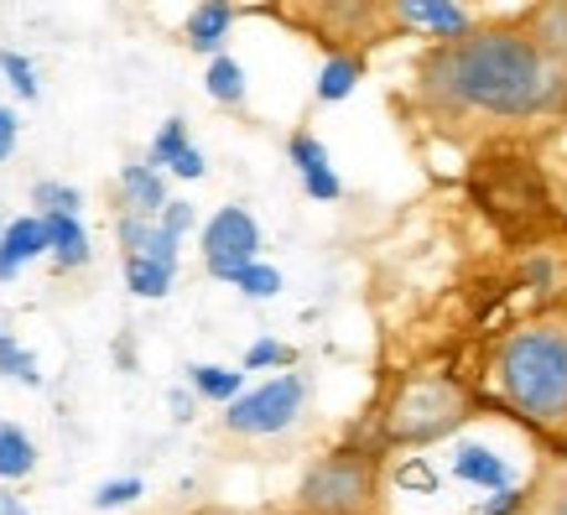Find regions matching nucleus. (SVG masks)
Wrapping results in <instances>:
<instances>
[{"label":"nucleus","instance_id":"f257e3e1","mask_svg":"<svg viewBox=\"0 0 567 515\" xmlns=\"http://www.w3.org/2000/svg\"><path fill=\"white\" fill-rule=\"evenodd\" d=\"M563 69L520 32L453 37L422 63V94L437 110H480L499 121H532L563 104Z\"/></svg>","mask_w":567,"mask_h":515},{"label":"nucleus","instance_id":"f03ea898","mask_svg":"<svg viewBox=\"0 0 567 515\" xmlns=\"http://www.w3.org/2000/svg\"><path fill=\"white\" fill-rule=\"evenodd\" d=\"M499 385L532 422H567V328H520L499 349Z\"/></svg>","mask_w":567,"mask_h":515},{"label":"nucleus","instance_id":"7ed1b4c3","mask_svg":"<svg viewBox=\"0 0 567 515\" xmlns=\"http://www.w3.org/2000/svg\"><path fill=\"white\" fill-rule=\"evenodd\" d=\"M468 422V395L447 375H412L385 406V443L422 447Z\"/></svg>","mask_w":567,"mask_h":515},{"label":"nucleus","instance_id":"20e7f679","mask_svg":"<svg viewBox=\"0 0 567 515\" xmlns=\"http://www.w3.org/2000/svg\"><path fill=\"white\" fill-rule=\"evenodd\" d=\"M380 459L364 447H333L297 484L302 515H364L375 505Z\"/></svg>","mask_w":567,"mask_h":515},{"label":"nucleus","instance_id":"39448f33","mask_svg":"<svg viewBox=\"0 0 567 515\" xmlns=\"http://www.w3.org/2000/svg\"><path fill=\"white\" fill-rule=\"evenodd\" d=\"M302 412H308V375H271L256 391L224 401V428L235 437H276V432L297 428Z\"/></svg>","mask_w":567,"mask_h":515},{"label":"nucleus","instance_id":"423d86ee","mask_svg":"<svg viewBox=\"0 0 567 515\" xmlns=\"http://www.w3.org/2000/svg\"><path fill=\"white\" fill-rule=\"evenodd\" d=\"M474 198H480L499 224H532L547 214V188L526 156H489L474 172Z\"/></svg>","mask_w":567,"mask_h":515},{"label":"nucleus","instance_id":"0eeeda50","mask_svg":"<svg viewBox=\"0 0 567 515\" xmlns=\"http://www.w3.org/2000/svg\"><path fill=\"white\" fill-rule=\"evenodd\" d=\"M245 260H260V224L250 208L224 204L219 214L204 224V266L214 281H229Z\"/></svg>","mask_w":567,"mask_h":515},{"label":"nucleus","instance_id":"6e6552de","mask_svg":"<svg viewBox=\"0 0 567 515\" xmlns=\"http://www.w3.org/2000/svg\"><path fill=\"white\" fill-rule=\"evenodd\" d=\"M287 156H292L297 177H302V193H308L312 204H339V198H344V177L328 162V146L312 136V131H297V136L287 141Z\"/></svg>","mask_w":567,"mask_h":515},{"label":"nucleus","instance_id":"1a4fd4ad","mask_svg":"<svg viewBox=\"0 0 567 515\" xmlns=\"http://www.w3.org/2000/svg\"><path fill=\"white\" fill-rule=\"evenodd\" d=\"M146 162H152V167H162V172H173V177H183V183H198V177L208 172L204 152L193 146L188 121H183V115L162 121V131L152 136V156H146Z\"/></svg>","mask_w":567,"mask_h":515},{"label":"nucleus","instance_id":"9d476101","mask_svg":"<svg viewBox=\"0 0 567 515\" xmlns=\"http://www.w3.org/2000/svg\"><path fill=\"white\" fill-rule=\"evenodd\" d=\"M48 256V229H42V214H17V219L0 224V281L21 276L32 260Z\"/></svg>","mask_w":567,"mask_h":515},{"label":"nucleus","instance_id":"9b49d317","mask_svg":"<svg viewBox=\"0 0 567 515\" xmlns=\"http://www.w3.org/2000/svg\"><path fill=\"white\" fill-rule=\"evenodd\" d=\"M115 240H121L125 256H152V260H173V266H177V250H183V240L173 229H162L152 214H125V208L115 219Z\"/></svg>","mask_w":567,"mask_h":515},{"label":"nucleus","instance_id":"f8f14e48","mask_svg":"<svg viewBox=\"0 0 567 515\" xmlns=\"http://www.w3.org/2000/svg\"><path fill=\"white\" fill-rule=\"evenodd\" d=\"M42 229H48V260L58 271H79L94 260V245H89V229L79 214H42Z\"/></svg>","mask_w":567,"mask_h":515},{"label":"nucleus","instance_id":"ddd939ff","mask_svg":"<svg viewBox=\"0 0 567 515\" xmlns=\"http://www.w3.org/2000/svg\"><path fill=\"white\" fill-rule=\"evenodd\" d=\"M395 17L406 21V27H416V32L443 37V42L468 32V11L458 0H395Z\"/></svg>","mask_w":567,"mask_h":515},{"label":"nucleus","instance_id":"4468645a","mask_svg":"<svg viewBox=\"0 0 567 515\" xmlns=\"http://www.w3.org/2000/svg\"><path fill=\"white\" fill-rule=\"evenodd\" d=\"M229 27H235V6H229V0H198L188 11V21H183V37H188L193 52L214 58V52H224V42H229Z\"/></svg>","mask_w":567,"mask_h":515},{"label":"nucleus","instance_id":"2eb2a0df","mask_svg":"<svg viewBox=\"0 0 567 515\" xmlns=\"http://www.w3.org/2000/svg\"><path fill=\"white\" fill-rule=\"evenodd\" d=\"M167 204V172L152 162H125L121 167V208L125 214H152Z\"/></svg>","mask_w":567,"mask_h":515},{"label":"nucleus","instance_id":"dca6fc26","mask_svg":"<svg viewBox=\"0 0 567 515\" xmlns=\"http://www.w3.org/2000/svg\"><path fill=\"white\" fill-rule=\"evenodd\" d=\"M32 468H37V443H32V432L17 428V422H0V484L32 480Z\"/></svg>","mask_w":567,"mask_h":515},{"label":"nucleus","instance_id":"f3484780","mask_svg":"<svg viewBox=\"0 0 567 515\" xmlns=\"http://www.w3.org/2000/svg\"><path fill=\"white\" fill-rule=\"evenodd\" d=\"M177 266L173 260H152V256H125V287L131 297H146V302H162L173 292Z\"/></svg>","mask_w":567,"mask_h":515},{"label":"nucleus","instance_id":"a211bd4d","mask_svg":"<svg viewBox=\"0 0 567 515\" xmlns=\"http://www.w3.org/2000/svg\"><path fill=\"white\" fill-rule=\"evenodd\" d=\"M453 474L468 484H480V490H505L511 484V464L495 459L489 447H458V459H453Z\"/></svg>","mask_w":567,"mask_h":515},{"label":"nucleus","instance_id":"6ab92c4d","mask_svg":"<svg viewBox=\"0 0 567 515\" xmlns=\"http://www.w3.org/2000/svg\"><path fill=\"white\" fill-rule=\"evenodd\" d=\"M188 385L198 401H214V406H224V401H235V395L245 391V370H224V364H188Z\"/></svg>","mask_w":567,"mask_h":515},{"label":"nucleus","instance_id":"aec40b11","mask_svg":"<svg viewBox=\"0 0 567 515\" xmlns=\"http://www.w3.org/2000/svg\"><path fill=\"white\" fill-rule=\"evenodd\" d=\"M360 79H364L360 58H354V52H333V58L323 63V73H318V100H323V104L349 100V94L360 89Z\"/></svg>","mask_w":567,"mask_h":515},{"label":"nucleus","instance_id":"412c9836","mask_svg":"<svg viewBox=\"0 0 567 515\" xmlns=\"http://www.w3.org/2000/svg\"><path fill=\"white\" fill-rule=\"evenodd\" d=\"M204 89H208V100L214 104H245V69L229 58V52H214L208 58V73H204Z\"/></svg>","mask_w":567,"mask_h":515},{"label":"nucleus","instance_id":"4be33fe9","mask_svg":"<svg viewBox=\"0 0 567 515\" xmlns=\"http://www.w3.org/2000/svg\"><path fill=\"white\" fill-rule=\"evenodd\" d=\"M0 375L21 380V385H42V370H37V354L27 343H17L6 328H0Z\"/></svg>","mask_w":567,"mask_h":515},{"label":"nucleus","instance_id":"5701e85b","mask_svg":"<svg viewBox=\"0 0 567 515\" xmlns=\"http://www.w3.org/2000/svg\"><path fill=\"white\" fill-rule=\"evenodd\" d=\"M229 287H240V292L256 297V302H271V297L281 292V271H276V266H266V260H245L240 271L229 276Z\"/></svg>","mask_w":567,"mask_h":515},{"label":"nucleus","instance_id":"b1692460","mask_svg":"<svg viewBox=\"0 0 567 515\" xmlns=\"http://www.w3.org/2000/svg\"><path fill=\"white\" fill-rule=\"evenodd\" d=\"M0 73H6V84H11V94L17 100L32 104L37 94H42V84H37V69H32V58L17 48H0Z\"/></svg>","mask_w":567,"mask_h":515},{"label":"nucleus","instance_id":"393cba45","mask_svg":"<svg viewBox=\"0 0 567 515\" xmlns=\"http://www.w3.org/2000/svg\"><path fill=\"white\" fill-rule=\"evenodd\" d=\"M32 204H37V214H79V208H84V193L73 188V183L42 177V183H32Z\"/></svg>","mask_w":567,"mask_h":515},{"label":"nucleus","instance_id":"a878e982","mask_svg":"<svg viewBox=\"0 0 567 515\" xmlns=\"http://www.w3.org/2000/svg\"><path fill=\"white\" fill-rule=\"evenodd\" d=\"M146 495V484L131 474V480H104L100 490H94V511H125V505H136V499Z\"/></svg>","mask_w":567,"mask_h":515},{"label":"nucleus","instance_id":"bb28decb","mask_svg":"<svg viewBox=\"0 0 567 515\" xmlns=\"http://www.w3.org/2000/svg\"><path fill=\"white\" fill-rule=\"evenodd\" d=\"M297 349L281 339H256L250 349H245V370H281V364H292Z\"/></svg>","mask_w":567,"mask_h":515},{"label":"nucleus","instance_id":"cd10ccee","mask_svg":"<svg viewBox=\"0 0 567 515\" xmlns=\"http://www.w3.org/2000/svg\"><path fill=\"white\" fill-rule=\"evenodd\" d=\"M156 224H162V229H173L177 240H183V235H188L193 224H198V208L183 204V198H167V204L156 208Z\"/></svg>","mask_w":567,"mask_h":515},{"label":"nucleus","instance_id":"c85d7f7f","mask_svg":"<svg viewBox=\"0 0 567 515\" xmlns=\"http://www.w3.org/2000/svg\"><path fill=\"white\" fill-rule=\"evenodd\" d=\"M395 484H401V490H437V468H427L422 459H412V464L395 468Z\"/></svg>","mask_w":567,"mask_h":515},{"label":"nucleus","instance_id":"c756f323","mask_svg":"<svg viewBox=\"0 0 567 515\" xmlns=\"http://www.w3.org/2000/svg\"><path fill=\"white\" fill-rule=\"evenodd\" d=\"M17 141H21V121H17V110H6V104H0V162H11V152H17Z\"/></svg>","mask_w":567,"mask_h":515},{"label":"nucleus","instance_id":"7c9ffc66","mask_svg":"<svg viewBox=\"0 0 567 515\" xmlns=\"http://www.w3.org/2000/svg\"><path fill=\"white\" fill-rule=\"evenodd\" d=\"M520 505H526V495H516V490L505 484V490H499V499H489L480 515H511V511H520Z\"/></svg>","mask_w":567,"mask_h":515},{"label":"nucleus","instance_id":"2f4dec72","mask_svg":"<svg viewBox=\"0 0 567 515\" xmlns=\"http://www.w3.org/2000/svg\"><path fill=\"white\" fill-rule=\"evenodd\" d=\"M173 416H177V422H188V416H193V395L188 391H173Z\"/></svg>","mask_w":567,"mask_h":515},{"label":"nucleus","instance_id":"473e14b6","mask_svg":"<svg viewBox=\"0 0 567 515\" xmlns=\"http://www.w3.org/2000/svg\"><path fill=\"white\" fill-rule=\"evenodd\" d=\"M0 515H27L21 495H11V490H0Z\"/></svg>","mask_w":567,"mask_h":515},{"label":"nucleus","instance_id":"72a5a7b5","mask_svg":"<svg viewBox=\"0 0 567 515\" xmlns=\"http://www.w3.org/2000/svg\"><path fill=\"white\" fill-rule=\"evenodd\" d=\"M551 515H567V495H563V499H557V505H551Z\"/></svg>","mask_w":567,"mask_h":515}]
</instances>
